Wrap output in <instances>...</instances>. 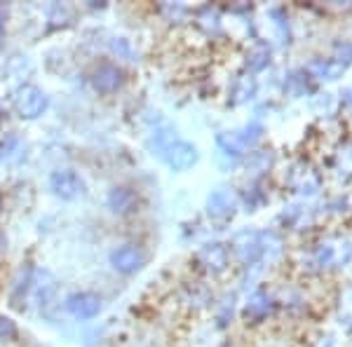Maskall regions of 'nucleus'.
<instances>
[{
  "mask_svg": "<svg viewBox=\"0 0 352 347\" xmlns=\"http://www.w3.org/2000/svg\"><path fill=\"white\" fill-rule=\"evenodd\" d=\"M352 258V242L350 240H327L317 244L312 251L305 254L303 267L315 272H327L333 267H345Z\"/></svg>",
  "mask_w": 352,
  "mask_h": 347,
  "instance_id": "obj_1",
  "label": "nucleus"
},
{
  "mask_svg": "<svg viewBox=\"0 0 352 347\" xmlns=\"http://www.w3.org/2000/svg\"><path fill=\"white\" fill-rule=\"evenodd\" d=\"M12 106L16 115L24 117V120H38L50 106L47 94L43 92L36 85H21L12 96Z\"/></svg>",
  "mask_w": 352,
  "mask_h": 347,
  "instance_id": "obj_2",
  "label": "nucleus"
},
{
  "mask_svg": "<svg viewBox=\"0 0 352 347\" xmlns=\"http://www.w3.org/2000/svg\"><path fill=\"white\" fill-rule=\"evenodd\" d=\"M230 256H235L244 267L256 265L263 256V240L256 230H240L230 240Z\"/></svg>",
  "mask_w": 352,
  "mask_h": 347,
  "instance_id": "obj_3",
  "label": "nucleus"
},
{
  "mask_svg": "<svg viewBox=\"0 0 352 347\" xmlns=\"http://www.w3.org/2000/svg\"><path fill=\"white\" fill-rule=\"evenodd\" d=\"M89 82H92L94 92L99 94H116L120 92L127 82V73L122 71V66L113 64V61H101V64L94 66L92 76H89Z\"/></svg>",
  "mask_w": 352,
  "mask_h": 347,
  "instance_id": "obj_4",
  "label": "nucleus"
},
{
  "mask_svg": "<svg viewBox=\"0 0 352 347\" xmlns=\"http://www.w3.org/2000/svg\"><path fill=\"white\" fill-rule=\"evenodd\" d=\"M111 265L116 272L120 275H134L139 272L141 267L146 265V251L144 247L134 242H127V244H120L111 251Z\"/></svg>",
  "mask_w": 352,
  "mask_h": 347,
  "instance_id": "obj_5",
  "label": "nucleus"
},
{
  "mask_svg": "<svg viewBox=\"0 0 352 347\" xmlns=\"http://www.w3.org/2000/svg\"><path fill=\"white\" fill-rule=\"evenodd\" d=\"M50 190L54 192L59 200H78V197L85 192V181L82 176L78 172H73V169H56L50 176Z\"/></svg>",
  "mask_w": 352,
  "mask_h": 347,
  "instance_id": "obj_6",
  "label": "nucleus"
},
{
  "mask_svg": "<svg viewBox=\"0 0 352 347\" xmlns=\"http://www.w3.org/2000/svg\"><path fill=\"white\" fill-rule=\"evenodd\" d=\"M106 204L116 216H132L139 212L141 207V192L136 190L134 186H113L109 197H106Z\"/></svg>",
  "mask_w": 352,
  "mask_h": 347,
  "instance_id": "obj_7",
  "label": "nucleus"
},
{
  "mask_svg": "<svg viewBox=\"0 0 352 347\" xmlns=\"http://www.w3.org/2000/svg\"><path fill=\"white\" fill-rule=\"evenodd\" d=\"M197 263L209 275H223L230 267V249L223 242H209L197 251Z\"/></svg>",
  "mask_w": 352,
  "mask_h": 347,
  "instance_id": "obj_8",
  "label": "nucleus"
},
{
  "mask_svg": "<svg viewBox=\"0 0 352 347\" xmlns=\"http://www.w3.org/2000/svg\"><path fill=\"white\" fill-rule=\"evenodd\" d=\"M64 307L73 320L87 322V320H94L101 312V298L92 291H76L66 298Z\"/></svg>",
  "mask_w": 352,
  "mask_h": 347,
  "instance_id": "obj_9",
  "label": "nucleus"
},
{
  "mask_svg": "<svg viewBox=\"0 0 352 347\" xmlns=\"http://www.w3.org/2000/svg\"><path fill=\"white\" fill-rule=\"evenodd\" d=\"M160 157L174 172H186V169H190L197 162V148L184 139H176L167 146V150Z\"/></svg>",
  "mask_w": 352,
  "mask_h": 347,
  "instance_id": "obj_10",
  "label": "nucleus"
},
{
  "mask_svg": "<svg viewBox=\"0 0 352 347\" xmlns=\"http://www.w3.org/2000/svg\"><path fill=\"white\" fill-rule=\"evenodd\" d=\"M275 307H277V300L272 298V293L261 289V291H254L247 298V305H244L242 315H244V320H247V324H261L275 312Z\"/></svg>",
  "mask_w": 352,
  "mask_h": 347,
  "instance_id": "obj_11",
  "label": "nucleus"
},
{
  "mask_svg": "<svg viewBox=\"0 0 352 347\" xmlns=\"http://www.w3.org/2000/svg\"><path fill=\"white\" fill-rule=\"evenodd\" d=\"M287 183L292 186V190L300 192V195H315V192L320 190L322 181H320V174H317L310 164L298 162V164H294L292 172H289Z\"/></svg>",
  "mask_w": 352,
  "mask_h": 347,
  "instance_id": "obj_12",
  "label": "nucleus"
},
{
  "mask_svg": "<svg viewBox=\"0 0 352 347\" xmlns=\"http://www.w3.org/2000/svg\"><path fill=\"white\" fill-rule=\"evenodd\" d=\"M237 209V197L230 188H217L212 195L207 197V214L214 221H228L232 219Z\"/></svg>",
  "mask_w": 352,
  "mask_h": 347,
  "instance_id": "obj_13",
  "label": "nucleus"
},
{
  "mask_svg": "<svg viewBox=\"0 0 352 347\" xmlns=\"http://www.w3.org/2000/svg\"><path fill=\"white\" fill-rule=\"evenodd\" d=\"M33 275H36V270L31 267V263H24L16 270L12 287H10V303H12L14 310H24V305H26L24 300L28 298V293H31Z\"/></svg>",
  "mask_w": 352,
  "mask_h": 347,
  "instance_id": "obj_14",
  "label": "nucleus"
},
{
  "mask_svg": "<svg viewBox=\"0 0 352 347\" xmlns=\"http://www.w3.org/2000/svg\"><path fill=\"white\" fill-rule=\"evenodd\" d=\"M308 76L312 80H336L338 76H343L345 73V66H340L333 56H329V59H315L308 64Z\"/></svg>",
  "mask_w": 352,
  "mask_h": 347,
  "instance_id": "obj_15",
  "label": "nucleus"
},
{
  "mask_svg": "<svg viewBox=\"0 0 352 347\" xmlns=\"http://www.w3.org/2000/svg\"><path fill=\"white\" fill-rule=\"evenodd\" d=\"M54 291H56V282H54V277L50 275L47 270L36 272V275H33L31 293H28V295H33V300H36L38 305L47 303V300L54 295Z\"/></svg>",
  "mask_w": 352,
  "mask_h": 347,
  "instance_id": "obj_16",
  "label": "nucleus"
},
{
  "mask_svg": "<svg viewBox=\"0 0 352 347\" xmlns=\"http://www.w3.org/2000/svg\"><path fill=\"white\" fill-rule=\"evenodd\" d=\"M310 80L312 78L308 76V71H294L292 76L287 78V85H285V89L289 94H294V96H303L305 92H310Z\"/></svg>",
  "mask_w": 352,
  "mask_h": 347,
  "instance_id": "obj_17",
  "label": "nucleus"
},
{
  "mask_svg": "<svg viewBox=\"0 0 352 347\" xmlns=\"http://www.w3.org/2000/svg\"><path fill=\"white\" fill-rule=\"evenodd\" d=\"M256 94V80L252 76H242L237 78L235 87H232V96H235V104H244V101L254 99Z\"/></svg>",
  "mask_w": 352,
  "mask_h": 347,
  "instance_id": "obj_18",
  "label": "nucleus"
},
{
  "mask_svg": "<svg viewBox=\"0 0 352 347\" xmlns=\"http://www.w3.org/2000/svg\"><path fill=\"white\" fill-rule=\"evenodd\" d=\"M268 64H270V47H268V45H256V47L247 54V68H249V71H263Z\"/></svg>",
  "mask_w": 352,
  "mask_h": 347,
  "instance_id": "obj_19",
  "label": "nucleus"
},
{
  "mask_svg": "<svg viewBox=\"0 0 352 347\" xmlns=\"http://www.w3.org/2000/svg\"><path fill=\"white\" fill-rule=\"evenodd\" d=\"M272 160H275V155H272L270 150H256V153H252V155H249L247 167L252 169V172H256V174H263V172H268V169L272 167Z\"/></svg>",
  "mask_w": 352,
  "mask_h": 347,
  "instance_id": "obj_20",
  "label": "nucleus"
},
{
  "mask_svg": "<svg viewBox=\"0 0 352 347\" xmlns=\"http://www.w3.org/2000/svg\"><path fill=\"white\" fill-rule=\"evenodd\" d=\"M186 300H188L190 305L204 307V305H209V300H212V293H209L202 284H188V289H186Z\"/></svg>",
  "mask_w": 352,
  "mask_h": 347,
  "instance_id": "obj_21",
  "label": "nucleus"
},
{
  "mask_svg": "<svg viewBox=\"0 0 352 347\" xmlns=\"http://www.w3.org/2000/svg\"><path fill=\"white\" fill-rule=\"evenodd\" d=\"M16 335H19L16 322L12 320V317H8V315L0 312V343H5V340H14Z\"/></svg>",
  "mask_w": 352,
  "mask_h": 347,
  "instance_id": "obj_22",
  "label": "nucleus"
},
{
  "mask_svg": "<svg viewBox=\"0 0 352 347\" xmlns=\"http://www.w3.org/2000/svg\"><path fill=\"white\" fill-rule=\"evenodd\" d=\"M333 59H336L340 66L348 68V64H352V43L340 41L333 45Z\"/></svg>",
  "mask_w": 352,
  "mask_h": 347,
  "instance_id": "obj_23",
  "label": "nucleus"
},
{
  "mask_svg": "<svg viewBox=\"0 0 352 347\" xmlns=\"http://www.w3.org/2000/svg\"><path fill=\"white\" fill-rule=\"evenodd\" d=\"M113 49H116L120 56H124V59L134 61V52H132V47H129V43L124 41V38H118V41L113 43Z\"/></svg>",
  "mask_w": 352,
  "mask_h": 347,
  "instance_id": "obj_24",
  "label": "nucleus"
},
{
  "mask_svg": "<svg viewBox=\"0 0 352 347\" xmlns=\"http://www.w3.org/2000/svg\"><path fill=\"white\" fill-rule=\"evenodd\" d=\"M5 251H8V235L0 230V256H3Z\"/></svg>",
  "mask_w": 352,
  "mask_h": 347,
  "instance_id": "obj_25",
  "label": "nucleus"
}]
</instances>
